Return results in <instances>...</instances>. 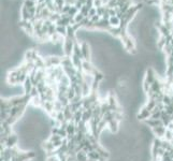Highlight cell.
<instances>
[{"mask_svg": "<svg viewBox=\"0 0 173 161\" xmlns=\"http://www.w3.org/2000/svg\"><path fill=\"white\" fill-rule=\"evenodd\" d=\"M111 27H119L121 26V18L118 16H112L109 19Z\"/></svg>", "mask_w": 173, "mask_h": 161, "instance_id": "1", "label": "cell"}, {"mask_svg": "<svg viewBox=\"0 0 173 161\" xmlns=\"http://www.w3.org/2000/svg\"><path fill=\"white\" fill-rule=\"evenodd\" d=\"M84 18H85V16H84V15H83L81 12H79V13H77V15L74 16V22H75V23H82Z\"/></svg>", "mask_w": 173, "mask_h": 161, "instance_id": "2", "label": "cell"}, {"mask_svg": "<svg viewBox=\"0 0 173 161\" xmlns=\"http://www.w3.org/2000/svg\"><path fill=\"white\" fill-rule=\"evenodd\" d=\"M95 15H97V9L93 7V8H91V10H89V12H88V18H91V17L95 16Z\"/></svg>", "mask_w": 173, "mask_h": 161, "instance_id": "3", "label": "cell"}]
</instances>
